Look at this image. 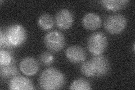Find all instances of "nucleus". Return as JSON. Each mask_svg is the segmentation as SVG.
I'll return each instance as SVG.
<instances>
[{
    "label": "nucleus",
    "instance_id": "1",
    "mask_svg": "<svg viewBox=\"0 0 135 90\" xmlns=\"http://www.w3.org/2000/svg\"><path fill=\"white\" fill-rule=\"evenodd\" d=\"M40 86L45 90H56L61 88L65 83V77L55 68H49L42 72L39 79Z\"/></svg>",
    "mask_w": 135,
    "mask_h": 90
},
{
    "label": "nucleus",
    "instance_id": "2",
    "mask_svg": "<svg viewBox=\"0 0 135 90\" xmlns=\"http://www.w3.org/2000/svg\"><path fill=\"white\" fill-rule=\"evenodd\" d=\"M5 33L7 39L13 48L24 44L27 38L26 30L20 24L10 25L6 29Z\"/></svg>",
    "mask_w": 135,
    "mask_h": 90
},
{
    "label": "nucleus",
    "instance_id": "3",
    "mask_svg": "<svg viewBox=\"0 0 135 90\" xmlns=\"http://www.w3.org/2000/svg\"><path fill=\"white\" fill-rule=\"evenodd\" d=\"M108 46V40L104 33L96 32L93 33L87 41V49L92 55L102 54Z\"/></svg>",
    "mask_w": 135,
    "mask_h": 90
},
{
    "label": "nucleus",
    "instance_id": "4",
    "mask_svg": "<svg viewBox=\"0 0 135 90\" xmlns=\"http://www.w3.org/2000/svg\"><path fill=\"white\" fill-rule=\"evenodd\" d=\"M127 25V19L122 14H113L107 17L105 21V29L112 35H117L123 32Z\"/></svg>",
    "mask_w": 135,
    "mask_h": 90
},
{
    "label": "nucleus",
    "instance_id": "5",
    "mask_svg": "<svg viewBox=\"0 0 135 90\" xmlns=\"http://www.w3.org/2000/svg\"><path fill=\"white\" fill-rule=\"evenodd\" d=\"M44 43L46 48L50 51L57 53L64 48L65 40L62 33L54 31L46 34L44 38Z\"/></svg>",
    "mask_w": 135,
    "mask_h": 90
},
{
    "label": "nucleus",
    "instance_id": "6",
    "mask_svg": "<svg viewBox=\"0 0 135 90\" xmlns=\"http://www.w3.org/2000/svg\"><path fill=\"white\" fill-rule=\"evenodd\" d=\"M90 62L95 72V76L103 77L106 75L110 69V64L108 59L103 55H95Z\"/></svg>",
    "mask_w": 135,
    "mask_h": 90
},
{
    "label": "nucleus",
    "instance_id": "7",
    "mask_svg": "<svg viewBox=\"0 0 135 90\" xmlns=\"http://www.w3.org/2000/svg\"><path fill=\"white\" fill-rule=\"evenodd\" d=\"M73 15L69 10L62 9L59 11L55 17V23L57 27L62 30L69 29L73 24Z\"/></svg>",
    "mask_w": 135,
    "mask_h": 90
},
{
    "label": "nucleus",
    "instance_id": "8",
    "mask_svg": "<svg viewBox=\"0 0 135 90\" xmlns=\"http://www.w3.org/2000/svg\"><path fill=\"white\" fill-rule=\"evenodd\" d=\"M65 56L69 61L73 64H79L84 61L86 59V53L79 46H71L66 50Z\"/></svg>",
    "mask_w": 135,
    "mask_h": 90
},
{
    "label": "nucleus",
    "instance_id": "9",
    "mask_svg": "<svg viewBox=\"0 0 135 90\" xmlns=\"http://www.w3.org/2000/svg\"><path fill=\"white\" fill-rule=\"evenodd\" d=\"M9 89L11 90H32L34 89V84L31 79L18 75L11 79Z\"/></svg>",
    "mask_w": 135,
    "mask_h": 90
},
{
    "label": "nucleus",
    "instance_id": "10",
    "mask_svg": "<svg viewBox=\"0 0 135 90\" xmlns=\"http://www.w3.org/2000/svg\"><path fill=\"white\" fill-rule=\"evenodd\" d=\"M19 68L24 74L27 76H32L35 75L39 70V64L33 58L26 57L20 61Z\"/></svg>",
    "mask_w": 135,
    "mask_h": 90
},
{
    "label": "nucleus",
    "instance_id": "11",
    "mask_svg": "<svg viewBox=\"0 0 135 90\" xmlns=\"http://www.w3.org/2000/svg\"><path fill=\"white\" fill-rule=\"evenodd\" d=\"M82 23L85 29L89 31H95L101 27L102 20L99 15L94 12H88L83 16Z\"/></svg>",
    "mask_w": 135,
    "mask_h": 90
},
{
    "label": "nucleus",
    "instance_id": "12",
    "mask_svg": "<svg viewBox=\"0 0 135 90\" xmlns=\"http://www.w3.org/2000/svg\"><path fill=\"white\" fill-rule=\"evenodd\" d=\"M129 1L128 0H103L101 1L105 9L110 11H117L124 8Z\"/></svg>",
    "mask_w": 135,
    "mask_h": 90
},
{
    "label": "nucleus",
    "instance_id": "13",
    "mask_svg": "<svg viewBox=\"0 0 135 90\" xmlns=\"http://www.w3.org/2000/svg\"><path fill=\"white\" fill-rule=\"evenodd\" d=\"M0 74L2 78H12L19 74V70L15 65L14 63L5 66H1Z\"/></svg>",
    "mask_w": 135,
    "mask_h": 90
},
{
    "label": "nucleus",
    "instance_id": "14",
    "mask_svg": "<svg viewBox=\"0 0 135 90\" xmlns=\"http://www.w3.org/2000/svg\"><path fill=\"white\" fill-rule=\"evenodd\" d=\"M53 17L49 14H43L38 19V24L39 27L44 31H49L52 29L54 25Z\"/></svg>",
    "mask_w": 135,
    "mask_h": 90
},
{
    "label": "nucleus",
    "instance_id": "15",
    "mask_svg": "<svg viewBox=\"0 0 135 90\" xmlns=\"http://www.w3.org/2000/svg\"><path fill=\"white\" fill-rule=\"evenodd\" d=\"M70 89L72 90H90L92 89L89 82L84 79H78L71 84Z\"/></svg>",
    "mask_w": 135,
    "mask_h": 90
},
{
    "label": "nucleus",
    "instance_id": "16",
    "mask_svg": "<svg viewBox=\"0 0 135 90\" xmlns=\"http://www.w3.org/2000/svg\"><path fill=\"white\" fill-rule=\"evenodd\" d=\"M14 63L12 54L8 51L1 49L0 51V66H5Z\"/></svg>",
    "mask_w": 135,
    "mask_h": 90
},
{
    "label": "nucleus",
    "instance_id": "17",
    "mask_svg": "<svg viewBox=\"0 0 135 90\" xmlns=\"http://www.w3.org/2000/svg\"><path fill=\"white\" fill-rule=\"evenodd\" d=\"M82 73L86 77H94L95 76L94 68L90 61H86L82 64L81 68Z\"/></svg>",
    "mask_w": 135,
    "mask_h": 90
},
{
    "label": "nucleus",
    "instance_id": "18",
    "mask_svg": "<svg viewBox=\"0 0 135 90\" xmlns=\"http://www.w3.org/2000/svg\"><path fill=\"white\" fill-rule=\"evenodd\" d=\"M40 60L41 63L44 65L49 66L54 63L55 58L52 54L48 52H45L41 55Z\"/></svg>",
    "mask_w": 135,
    "mask_h": 90
},
{
    "label": "nucleus",
    "instance_id": "19",
    "mask_svg": "<svg viewBox=\"0 0 135 90\" xmlns=\"http://www.w3.org/2000/svg\"><path fill=\"white\" fill-rule=\"evenodd\" d=\"M0 47L1 49H11L13 48L7 39L5 33L1 29L0 31Z\"/></svg>",
    "mask_w": 135,
    "mask_h": 90
}]
</instances>
